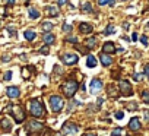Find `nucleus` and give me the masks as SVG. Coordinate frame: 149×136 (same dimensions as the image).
<instances>
[{"mask_svg": "<svg viewBox=\"0 0 149 136\" xmlns=\"http://www.w3.org/2000/svg\"><path fill=\"white\" fill-rule=\"evenodd\" d=\"M45 13L48 16H57L58 15V9L56 6H48V8H45Z\"/></svg>", "mask_w": 149, "mask_h": 136, "instance_id": "nucleus-17", "label": "nucleus"}, {"mask_svg": "<svg viewBox=\"0 0 149 136\" xmlns=\"http://www.w3.org/2000/svg\"><path fill=\"white\" fill-rule=\"evenodd\" d=\"M116 119H117V120L123 119V111H118V113H116Z\"/></svg>", "mask_w": 149, "mask_h": 136, "instance_id": "nucleus-38", "label": "nucleus"}, {"mask_svg": "<svg viewBox=\"0 0 149 136\" xmlns=\"http://www.w3.org/2000/svg\"><path fill=\"white\" fill-rule=\"evenodd\" d=\"M114 32H116L114 25H108V27L105 28V31H104V34H105V35H110V34H114Z\"/></svg>", "mask_w": 149, "mask_h": 136, "instance_id": "nucleus-25", "label": "nucleus"}, {"mask_svg": "<svg viewBox=\"0 0 149 136\" xmlns=\"http://www.w3.org/2000/svg\"><path fill=\"white\" fill-rule=\"evenodd\" d=\"M140 41H142V43H143V45H148V38H146V37H145V35H143V37H142V38H140Z\"/></svg>", "mask_w": 149, "mask_h": 136, "instance_id": "nucleus-39", "label": "nucleus"}, {"mask_svg": "<svg viewBox=\"0 0 149 136\" xmlns=\"http://www.w3.org/2000/svg\"><path fill=\"white\" fill-rule=\"evenodd\" d=\"M6 94H8L9 98H18L21 95V91H19L18 86H9L8 91H6Z\"/></svg>", "mask_w": 149, "mask_h": 136, "instance_id": "nucleus-10", "label": "nucleus"}, {"mask_svg": "<svg viewBox=\"0 0 149 136\" xmlns=\"http://www.w3.org/2000/svg\"><path fill=\"white\" fill-rule=\"evenodd\" d=\"M63 31H64V32H70V31H72V27H70V25H67V24H64Z\"/></svg>", "mask_w": 149, "mask_h": 136, "instance_id": "nucleus-32", "label": "nucleus"}, {"mask_svg": "<svg viewBox=\"0 0 149 136\" xmlns=\"http://www.w3.org/2000/svg\"><path fill=\"white\" fill-rule=\"evenodd\" d=\"M67 41H69V43H73V44H76V43H78V38H74V37H69V38H67Z\"/></svg>", "mask_w": 149, "mask_h": 136, "instance_id": "nucleus-36", "label": "nucleus"}, {"mask_svg": "<svg viewBox=\"0 0 149 136\" xmlns=\"http://www.w3.org/2000/svg\"><path fill=\"white\" fill-rule=\"evenodd\" d=\"M26 130H28L31 135H35L37 132H42V130H44V124L40 123V121L32 120V121H29V123L26 124Z\"/></svg>", "mask_w": 149, "mask_h": 136, "instance_id": "nucleus-6", "label": "nucleus"}, {"mask_svg": "<svg viewBox=\"0 0 149 136\" xmlns=\"http://www.w3.org/2000/svg\"><path fill=\"white\" fill-rule=\"evenodd\" d=\"M84 136H95V133H85Z\"/></svg>", "mask_w": 149, "mask_h": 136, "instance_id": "nucleus-44", "label": "nucleus"}, {"mask_svg": "<svg viewBox=\"0 0 149 136\" xmlns=\"http://www.w3.org/2000/svg\"><path fill=\"white\" fill-rule=\"evenodd\" d=\"M142 100H143L145 103H149V92H148V91H145V92L142 94Z\"/></svg>", "mask_w": 149, "mask_h": 136, "instance_id": "nucleus-28", "label": "nucleus"}, {"mask_svg": "<svg viewBox=\"0 0 149 136\" xmlns=\"http://www.w3.org/2000/svg\"><path fill=\"white\" fill-rule=\"evenodd\" d=\"M145 73H146V76H148V79H149V64L145 67Z\"/></svg>", "mask_w": 149, "mask_h": 136, "instance_id": "nucleus-40", "label": "nucleus"}, {"mask_svg": "<svg viewBox=\"0 0 149 136\" xmlns=\"http://www.w3.org/2000/svg\"><path fill=\"white\" fill-rule=\"evenodd\" d=\"M143 116H145V120L149 121V110H143Z\"/></svg>", "mask_w": 149, "mask_h": 136, "instance_id": "nucleus-35", "label": "nucleus"}, {"mask_svg": "<svg viewBox=\"0 0 149 136\" xmlns=\"http://www.w3.org/2000/svg\"><path fill=\"white\" fill-rule=\"evenodd\" d=\"M50 107H51V110L56 111V113L61 111L63 107H64V103H63L61 97H58V95H51V97H50Z\"/></svg>", "mask_w": 149, "mask_h": 136, "instance_id": "nucleus-5", "label": "nucleus"}, {"mask_svg": "<svg viewBox=\"0 0 149 136\" xmlns=\"http://www.w3.org/2000/svg\"><path fill=\"white\" fill-rule=\"evenodd\" d=\"M133 79H134V81H140V79H142V73H134V75H133Z\"/></svg>", "mask_w": 149, "mask_h": 136, "instance_id": "nucleus-34", "label": "nucleus"}, {"mask_svg": "<svg viewBox=\"0 0 149 136\" xmlns=\"http://www.w3.org/2000/svg\"><path fill=\"white\" fill-rule=\"evenodd\" d=\"M89 88H91V92L95 94V92H98L100 89H102V82H101L100 79L95 78V79L91 81V86H89Z\"/></svg>", "mask_w": 149, "mask_h": 136, "instance_id": "nucleus-9", "label": "nucleus"}, {"mask_svg": "<svg viewBox=\"0 0 149 136\" xmlns=\"http://www.w3.org/2000/svg\"><path fill=\"white\" fill-rule=\"evenodd\" d=\"M86 64H88V67H95V66H97V60H95V57H94V56H88Z\"/></svg>", "mask_w": 149, "mask_h": 136, "instance_id": "nucleus-23", "label": "nucleus"}, {"mask_svg": "<svg viewBox=\"0 0 149 136\" xmlns=\"http://www.w3.org/2000/svg\"><path fill=\"white\" fill-rule=\"evenodd\" d=\"M132 40H133V41H136V40H137V34H136V32L132 35Z\"/></svg>", "mask_w": 149, "mask_h": 136, "instance_id": "nucleus-41", "label": "nucleus"}, {"mask_svg": "<svg viewBox=\"0 0 149 136\" xmlns=\"http://www.w3.org/2000/svg\"><path fill=\"white\" fill-rule=\"evenodd\" d=\"M8 3H9V5H13V3H15V0H8Z\"/></svg>", "mask_w": 149, "mask_h": 136, "instance_id": "nucleus-45", "label": "nucleus"}, {"mask_svg": "<svg viewBox=\"0 0 149 136\" xmlns=\"http://www.w3.org/2000/svg\"><path fill=\"white\" fill-rule=\"evenodd\" d=\"M29 111H31V114L34 117H42V116H45V110H44V107H42V104H41L40 100H32L29 103Z\"/></svg>", "mask_w": 149, "mask_h": 136, "instance_id": "nucleus-1", "label": "nucleus"}, {"mask_svg": "<svg viewBox=\"0 0 149 136\" xmlns=\"http://www.w3.org/2000/svg\"><path fill=\"white\" fill-rule=\"evenodd\" d=\"M25 38L28 40V41H34L35 40V37H37V34L34 32V31H31V29H28V31H25Z\"/></svg>", "mask_w": 149, "mask_h": 136, "instance_id": "nucleus-18", "label": "nucleus"}, {"mask_svg": "<svg viewBox=\"0 0 149 136\" xmlns=\"http://www.w3.org/2000/svg\"><path fill=\"white\" fill-rule=\"evenodd\" d=\"M85 44H86V47H88V48H94V47L97 45V38H95V37L88 38V40L85 41Z\"/></svg>", "mask_w": 149, "mask_h": 136, "instance_id": "nucleus-20", "label": "nucleus"}, {"mask_svg": "<svg viewBox=\"0 0 149 136\" xmlns=\"http://www.w3.org/2000/svg\"><path fill=\"white\" fill-rule=\"evenodd\" d=\"M67 2V0H58V5H64Z\"/></svg>", "mask_w": 149, "mask_h": 136, "instance_id": "nucleus-43", "label": "nucleus"}, {"mask_svg": "<svg viewBox=\"0 0 149 136\" xmlns=\"http://www.w3.org/2000/svg\"><path fill=\"white\" fill-rule=\"evenodd\" d=\"M9 108V111L12 113V116L15 117V121L16 123H22L24 120H25V117H26V114H25V110L21 107V105H8Z\"/></svg>", "mask_w": 149, "mask_h": 136, "instance_id": "nucleus-2", "label": "nucleus"}, {"mask_svg": "<svg viewBox=\"0 0 149 136\" xmlns=\"http://www.w3.org/2000/svg\"><path fill=\"white\" fill-rule=\"evenodd\" d=\"M79 31L82 34H91L92 32V25H89L86 22H82V24H79Z\"/></svg>", "mask_w": 149, "mask_h": 136, "instance_id": "nucleus-13", "label": "nucleus"}, {"mask_svg": "<svg viewBox=\"0 0 149 136\" xmlns=\"http://www.w3.org/2000/svg\"><path fill=\"white\" fill-rule=\"evenodd\" d=\"M120 92L123 95H132L133 89H132V85H130L129 81H121L120 82Z\"/></svg>", "mask_w": 149, "mask_h": 136, "instance_id": "nucleus-8", "label": "nucleus"}, {"mask_svg": "<svg viewBox=\"0 0 149 136\" xmlns=\"http://www.w3.org/2000/svg\"><path fill=\"white\" fill-rule=\"evenodd\" d=\"M44 43L45 44H53V43H56V37L53 34H45L44 35Z\"/></svg>", "mask_w": 149, "mask_h": 136, "instance_id": "nucleus-19", "label": "nucleus"}, {"mask_svg": "<svg viewBox=\"0 0 149 136\" xmlns=\"http://www.w3.org/2000/svg\"><path fill=\"white\" fill-rule=\"evenodd\" d=\"M22 76H24L25 79H28V78H29V73H28V67H25V69L22 70Z\"/></svg>", "mask_w": 149, "mask_h": 136, "instance_id": "nucleus-31", "label": "nucleus"}, {"mask_svg": "<svg viewBox=\"0 0 149 136\" xmlns=\"http://www.w3.org/2000/svg\"><path fill=\"white\" fill-rule=\"evenodd\" d=\"M29 18L31 19H38L40 18V12L34 8H29Z\"/></svg>", "mask_w": 149, "mask_h": 136, "instance_id": "nucleus-22", "label": "nucleus"}, {"mask_svg": "<svg viewBox=\"0 0 149 136\" xmlns=\"http://www.w3.org/2000/svg\"><path fill=\"white\" fill-rule=\"evenodd\" d=\"M140 127H142V126H140L139 119H137V117H133V119L130 120V123H129V129L133 130V132H136V130H139Z\"/></svg>", "mask_w": 149, "mask_h": 136, "instance_id": "nucleus-11", "label": "nucleus"}, {"mask_svg": "<svg viewBox=\"0 0 149 136\" xmlns=\"http://www.w3.org/2000/svg\"><path fill=\"white\" fill-rule=\"evenodd\" d=\"M41 25H42V29L44 31H51L53 29V24L51 22H42Z\"/></svg>", "mask_w": 149, "mask_h": 136, "instance_id": "nucleus-26", "label": "nucleus"}, {"mask_svg": "<svg viewBox=\"0 0 149 136\" xmlns=\"http://www.w3.org/2000/svg\"><path fill=\"white\" fill-rule=\"evenodd\" d=\"M8 31H9L10 35H15V34H16V29H15L13 27H8Z\"/></svg>", "mask_w": 149, "mask_h": 136, "instance_id": "nucleus-33", "label": "nucleus"}, {"mask_svg": "<svg viewBox=\"0 0 149 136\" xmlns=\"http://www.w3.org/2000/svg\"><path fill=\"white\" fill-rule=\"evenodd\" d=\"M2 59H3V61H5V63H6V61H9V56H3Z\"/></svg>", "mask_w": 149, "mask_h": 136, "instance_id": "nucleus-42", "label": "nucleus"}, {"mask_svg": "<svg viewBox=\"0 0 149 136\" xmlns=\"http://www.w3.org/2000/svg\"><path fill=\"white\" fill-rule=\"evenodd\" d=\"M78 132H79V127L72 121H66L61 127V135H64V136H74Z\"/></svg>", "mask_w": 149, "mask_h": 136, "instance_id": "nucleus-4", "label": "nucleus"}, {"mask_svg": "<svg viewBox=\"0 0 149 136\" xmlns=\"http://www.w3.org/2000/svg\"><path fill=\"white\" fill-rule=\"evenodd\" d=\"M148 29H149V22H148Z\"/></svg>", "mask_w": 149, "mask_h": 136, "instance_id": "nucleus-46", "label": "nucleus"}, {"mask_svg": "<svg viewBox=\"0 0 149 136\" xmlns=\"http://www.w3.org/2000/svg\"><path fill=\"white\" fill-rule=\"evenodd\" d=\"M100 60H101L102 66H110V64L113 63V59H111L107 53H101V54H100Z\"/></svg>", "mask_w": 149, "mask_h": 136, "instance_id": "nucleus-12", "label": "nucleus"}, {"mask_svg": "<svg viewBox=\"0 0 149 136\" xmlns=\"http://www.w3.org/2000/svg\"><path fill=\"white\" fill-rule=\"evenodd\" d=\"M3 79H5V81H10V79H12V72H10V70H9V72H6V73H5V76H3Z\"/></svg>", "mask_w": 149, "mask_h": 136, "instance_id": "nucleus-29", "label": "nucleus"}, {"mask_svg": "<svg viewBox=\"0 0 149 136\" xmlns=\"http://www.w3.org/2000/svg\"><path fill=\"white\" fill-rule=\"evenodd\" d=\"M61 60H63V63H64V64H67V66H72V64H76V63H78L79 57H78L76 54L67 53V54H63V56H61Z\"/></svg>", "mask_w": 149, "mask_h": 136, "instance_id": "nucleus-7", "label": "nucleus"}, {"mask_svg": "<svg viewBox=\"0 0 149 136\" xmlns=\"http://www.w3.org/2000/svg\"><path fill=\"white\" fill-rule=\"evenodd\" d=\"M40 53H41V54H48V47H42V48L40 50Z\"/></svg>", "mask_w": 149, "mask_h": 136, "instance_id": "nucleus-37", "label": "nucleus"}, {"mask_svg": "<svg viewBox=\"0 0 149 136\" xmlns=\"http://www.w3.org/2000/svg\"><path fill=\"white\" fill-rule=\"evenodd\" d=\"M127 110L134 111V110H136V103H130V104H127Z\"/></svg>", "mask_w": 149, "mask_h": 136, "instance_id": "nucleus-30", "label": "nucleus"}, {"mask_svg": "<svg viewBox=\"0 0 149 136\" xmlns=\"http://www.w3.org/2000/svg\"><path fill=\"white\" fill-rule=\"evenodd\" d=\"M107 94H108L110 97H117V95H118V89H117V86H116L114 84H110V85L107 86Z\"/></svg>", "mask_w": 149, "mask_h": 136, "instance_id": "nucleus-15", "label": "nucleus"}, {"mask_svg": "<svg viewBox=\"0 0 149 136\" xmlns=\"http://www.w3.org/2000/svg\"><path fill=\"white\" fill-rule=\"evenodd\" d=\"M78 88H79L78 82H76V81H72V79H70V81H66V82L63 84V92H64V95L69 97V98H72L74 94H76Z\"/></svg>", "mask_w": 149, "mask_h": 136, "instance_id": "nucleus-3", "label": "nucleus"}, {"mask_svg": "<svg viewBox=\"0 0 149 136\" xmlns=\"http://www.w3.org/2000/svg\"><path fill=\"white\" fill-rule=\"evenodd\" d=\"M82 12H84V13H91V12H92V6H91L88 2H84V3H82Z\"/></svg>", "mask_w": 149, "mask_h": 136, "instance_id": "nucleus-21", "label": "nucleus"}, {"mask_svg": "<svg viewBox=\"0 0 149 136\" xmlns=\"http://www.w3.org/2000/svg\"><path fill=\"white\" fill-rule=\"evenodd\" d=\"M123 129H120V127H117V129H114L113 132H111V136H121L123 135V132H121Z\"/></svg>", "mask_w": 149, "mask_h": 136, "instance_id": "nucleus-27", "label": "nucleus"}, {"mask_svg": "<svg viewBox=\"0 0 149 136\" xmlns=\"http://www.w3.org/2000/svg\"><path fill=\"white\" fill-rule=\"evenodd\" d=\"M116 0H98V5L100 6H105V5H110V6H114Z\"/></svg>", "mask_w": 149, "mask_h": 136, "instance_id": "nucleus-24", "label": "nucleus"}, {"mask_svg": "<svg viewBox=\"0 0 149 136\" xmlns=\"http://www.w3.org/2000/svg\"><path fill=\"white\" fill-rule=\"evenodd\" d=\"M116 51V47L113 43H105L102 45V53H114Z\"/></svg>", "mask_w": 149, "mask_h": 136, "instance_id": "nucleus-16", "label": "nucleus"}, {"mask_svg": "<svg viewBox=\"0 0 149 136\" xmlns=\"http://www.w3.org/2000/svg\"><path fill=\"white\" fill-rule=\"evenodd\" d=\"M0 124H2V127H3L5 132H9V130L12 129V123H10V120L6 119V117H2V119H0Z\"/></svg>", "mask_w": 149, "mask_h": 136, "instance_id": "nucleus-14", "label": "nucleus"}]
</instances>
